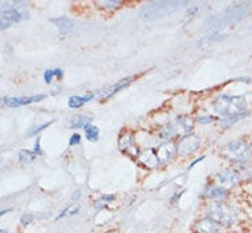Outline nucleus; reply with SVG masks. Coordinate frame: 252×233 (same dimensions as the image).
<instances>
[{
	"mask_svg": "<svg viewBox=\"0 0 252 233\" xmlns=\"http://www.w3.org/2000/svg\"><path fill=\"white\" fill-rule=\"evenodd\" d=\"M247 98L244 96H230L219 94L212 101L214 112L220 116V119H230L237 116H248L247 113Z\"/></svg>",
	"mask_w": 252,
	"mask_h": 233,
	"instance_id": "obj_1",
	"label": "nucleus"
},
{
	"mask_svg": "<svg viewBox=\"0 0 252 233\" xmlns=\"http://www.w3.org/2000/svg\"><path fill=\"white\" fill-rule=\"evenodd\" d=\"M205 217L218 222L225 229L236 227L240 221L239 207L226 201H211L205 208Z\"/></svg>",
	"mask_w": 252,
	"mask_h": 233,
	"instance_id": "obj_2",
	"label": "nucleus"
},
{
	"mask_svg": "<svg viewBox=\"0 0 252 233\" xmlns=\"http://www.w3.org/2000/svg\"><path fill=\"white\" fill-rule=\"evenodd\" d=\"M250 3H237L234 6L229 7L227 10L222 13L212 15L208 20L205 21V28H208L210 31L218 32L219 28H223L226 25H230L234 22H240L244 20L247 14L250 13Z\"/></svg>",
	"mask_w": 252,
	"mask_h": 233,
	"instance_id": "obj_3",
	"label": "nucleus"
},
{
	"mask_svg": "<svg viewBox=\"0 0 252 233\" xmlns=\"http://www.w3.org/2000/svg\"><path fill=\"white\" fill-rule=\"evenodd\" d=\"M220 156L236 167L250 165L252 162V146L246 139H234L222 146Z\"/></svg>",
	"mask_w": 252,
	"mask_h": 233,
	"instance_id": "obj_4",
	"label": "nucleus"
},
{
	"mask_svg": "<svg viewBox=\"0 0 252 233\" xmlns=\"http://www.w3.org/2000/svg\"><path fill=\"white\" fill-rule=\"evenodd\" d=\"M186 4V1L178 0H158V1H149L139 10V18L142 21H155L164 18L170 14L175 13L181 6Z\"/></svg>",
	"mask_w": 252,
	"mask_h": 233,
	"instance_id": "obj_5",
	"label": "nucleus"
},
{
	"mask_svg": "<svg viewBox=\"0 0 252 233\" xmlns=\"http://www.w3.org/2000/svg\"><path fill=\"white\" fill-rule=\"evenodd\" d=\"M193 124H194V120L190 116L177 117L174 122H171L164 129H161L160 138H163L164 142H168L172 137H177V135L185 137L193 129Z\"/></svg>",
	"mask_w": 252,
	"mask_h": 233,
	"instance_id": "obj_6",
	"label": "nucleus"
},
{
	"mask_svg": "<svg viewBox=\"0 0 252 233\" xmlns=\"http://www.w3.org/2000/svg\"><path fill=\"white\" fill-rule=\"evenodd\" d=\"M200 145H201V139H200L198 135L188 134V135H185L178 141L177 153L182 158H188V156H190V155L198 151Z\"/></svg>",
	"mask_w": 252,
	"mask_h": 233,
	"instance_id": "obj_7",
	"label": "nucleus"
},
{
	"mask_svg": "<svg viewBox=\"0 0 252 233\" xmlns=\"http://www.w3.org/2000/svg\"><path fill=\"white\" fill-rule=\"evenodd\" d=\"M215 179L218 181V184L220 186H223L226 189H233L236 186H239L243 179H241V175L237 168H225L222 171H219L217 175H215Z\"/></svg>",
	"mask_w": 252,
	"mask_h": 233,
	"instance_id": "obj_8",
	"label": "nucleus"
},
{
	"mask_svg": "<svg viewBox=\"0 0 252 233\" xmlns=\"http://www.w3.org/2000/svg\"><path fill=\"white\" fill-rule=\"evenodd\" d=\"M28 13L25 10H20L18 7H11V8H6L1 11V24L0 28L1 31L8 29L15 22H21L22 20H27Z\"/></svg>",
	"mask_w": 252,
	"mask_h": 233,
	"instance_id": "obj_9",
	"label": "nucleus"
},
{
	"mask_svg": "<svg viewBox=\"0 0 252 233\" xmlns=\"http://www.w3.org/2000/svg\"><path fill=\"white\" fill-rule=\"evenodd\" d=\"M119 149L126 155H128L129 158L138 159L139 155H141V151H139V148L136 145L135 135L132 133H124L123 135L120 137V139H119Z\"/></svg>",
	"mask_w": 252,
	"mask_h": 233,
	"instance_id": "obj_10",
	"label": "nucleus"
},
{
	"mask_svg": "<svg viewBox=\"0 0 252 233\" xmlns=\"http://www.w3.org/2000/svg\"><path fill=\"white\" fill-rule=\"evenodd\" d=\"M191 231L193 233H223L225 228L220 227L218 222L212 221L208 217H203V218H198L193 224Z\"/></svg>",
	"mask_w": 252,
	"mask_h": 233,
	"instance_id": "obj_11",
	"label": "nucleus"
},
{
	"mask_svg": "<svg viewBox=\"0 0 252 233\" xmlns=\"http://www.w3.org/2000/svg\"><path fill=\"white\" fill-rule=\"evenodd\" d=\"M46 98V94H39V96H27V97H3L1 102L8 108H20L25 106L29 103L39 102L41 100Z\"/></svg>",
	"mask_w": 252,
	"mask_h": 233,
	"instance_id": "obj_12",
	"label": "nucleus"
},
{
	"mask_svg": "<svg viewBox=\"0 0 252 233\" xmlns=\"http://www.w3.org/2000/svg\"><path fill=\"white\" fill-rule=\"evenodd\" d=\"M132 80H134V77H132V76H128V77H126V79H122L120 82L112 84L109 87L98 90L94 94H95V97L98 100H106V98H110V97H113L115 94H117L119 91H122V90H124L126 87H128Z\"/></svg>",
	"mask_w": 252,
	"mask_h": 233,
	"instance_id": "obj_13",
	"label": "nucleus"
},
{
	"mask_svg": "<svg viewBox=\"0 0 252 233\" xmlns=\"http://www.w3.org/2000/svg\"><path fill=\"white\" fill-rule=\"evenodd\" d=\"M201 196L211 201H226L230 196V191L220 185H208L205 186Z\"/></svg>",
	"mask_w": 252,
	"mask_h": 233,
	"instance_id": "obj_14",
	"label": "nucleus"
},
{
	"mask_svg": "<svg viewBox=\"0 0 252 233\" xmlns=\"http://www.w3.org/2000/svg\"><path fill=\"white\" fill-rule=\"evenodd\" d=\"M177 152V146L172 144V142H163V144H160L157 146L156 153H157V158H158V163L160 165H165V163H168L172 156H174V153Z\"/></svg>",
	"mask_w": 252,
	"mask_h": 233,
	"instance_id": "obj_15",
	"label": "nucleus"
},
{
	"mask_svg": "<svg viewBox=\"0 0 252 233\" xmlns=\"http://www.w3.org/2000/svg\"><path fill=\"white\" fill-rule=\"evenodd\" d=\"M138 162L139 165H142L145 168H155L157 166L160 165L158 163V158H157L156 149H152V148H148L143 152H141L139 158H138Z\"/></svg>",
	"mask_w": 252,
	"mask_h": 233,
	"instance_id": "obj_16",
	"label": "nucleus"
},
{
	"mask_svg": "<svg viewBox=\"0 0 252 233\" xmlns=\"http://www.w3.org/2000/svg\"><path fill=\"white\" fill-rule=\"evenodd\" d=\"M51 24H54L57 29L61 32V33H68L70 32L73 27H75V21L70 20L68 17H60V18H53Z\"/></svg>",
	"mask_w": 252,
	"mask_h": 233,
	"instance_id": "obj_17",
	"label": "nucleus"
},
{
	"mask_svg": "<svg viewBox=\"0 0 252 233\" xmlns=\"http://www.w3.org/2000/svg\"><path fill=\"white\" fill-rule=\"evenodd\" d=\"M93 98H95V94H86V96H72L68 100V105L69 108L72 109H79L82 108L83 105H86L87 102H90Z\"/></svg>",
	"mask_w": 252,
	"mask_h": 233,
	"instance_id": "obj_18",
	"label": "nucleus"
},
{
	"mask_svg": "<svg viewBox=\"0 0 252 233\" xmlns=\"http://www.w3.org/2000/svg\"><path fill=\"white\" fill-rule=\"evenodd\" d=\"M93 117L89 116H73L69 122V129H86L91 124Z\"/></svg>",
	"mask_w": 252,
	"mask_h": 233,
	"instance_id": "obj_19",
	"label": "nucleus"
},
{
	"mask_svg": "<svg viewBox=\"0 0 252 233\" xmlns=\"http://www.w3.org/2000/svg\"><path fill=\"white\" fill-rule=\"evenodd\" d=\"M84 135L89 139L90 142H96L99 139V129L96 126L89 124L86 129H84Z\"/></svg>",
	"mask_w": 252,
	"mask_h": 233,
	"instance_id": "obj_20",
	"label": "nucleus"
},
{
	"mask_svg": "<svg viewBox=\"0 0 252 233\" xmlns=\"http://www.w3.org/2000/svg\"><path fill=\"white\" fill-rule=\"evenodd\" d=\"M239 170L240 175H241V179L243 181H252V165H246V166H240V167H236Z\"/></svg>",
	"mask_w": 252,
	"mask_h": 233,
	"instance_id": "obj_21",
	"label": "nucleus"
},
{
	"mask_svg": "<svg viewBox=\"0 0 252 233\" xmlns=\"http://www.w3.org/2000/svg\"><path fill=\"white\" fill-rule=\"evenodd\" d=\"M54 123L53 120L51 122H46V123H41L39 124V126H34V127H32V129H29L27 133V135L28 137H36L39 133H41V131L44 130V129H47V127H50L51 124Z\"/></svg>",
	"mask_w": 252,
	"mask_h": 233,
	"instance_id": "obj_22",
	"label": "nucleus"
},
{
	"mask_svg": "<svg viewBox=\"0 0 252 233\" xmlns=\"http://www.w3.org/2000/svg\"><path fill=\"white\" fill-rule=\"evenodd\" d=\"M18 159H20L22 163H32L34 159H36V155H34L33 152L22 149V151H20V153H18Z\"/></svg>",
	"mask_w": 252,
	"mask_h": 233,
	"instance_id": "obj_23",
	"label": "nucleus"
},
{
	"mask_svg": "<svg viewBox=\"0 0 252 233\" xmlns=\"http://www.w3.org/2000/svg\"><path fill=\"white\" fill-rule=\"evenodd\" d=\"M96 4L102 8H119L120 6H123V1L122 0H103V1H96Z\"/></svg>",
	"mask_w": 252,
	"mask_h": 233,
	"instance_id": "obj_24",
	"label": "nucleus"
},
{
	"mask_svg": "<svg viewBox=\"0 0 252 233\" xmlns=\"http://www.w3.org/2000/svg\"><path fill=\"white\" fill-rule=\"evenodd\" d=\"M34 217L32 214H22L20 217V225L21 227L27 228L28 225H31L32 222H33Z\"/></svg>",
	"mask_w": 252,
	"mask_h": 233,
	"instance_id": "obj_25",
	"label": "nucleus"
},
{
	"mask_svg": "<svg viewBox=\"0 0 252 233\" xmlns=\"http://www.w3.org/2000/svg\"><path fill=\"white\" fill-rule=\"evenodd\" d=\"M226 36L225 34L219 33V32H214V33L208 34V36H205L204 39H201V41L200 43H203V41L205 40H210V41H218V40H223Z\"/></svg>",
	"mask_w": 252,
	"mask_h": 233,
	"instance_id": "obj_26",
	"label": "nucleus"
},
{
	"mask_svg": "<svg viewBox=\"0 0 252 233\" xmlns=\"http://www.w3.org/2000/svg\"><path fill=\"white\" fill-rule=\"evenodd\" d=\"M215 120H218V117L210 116V115H198L197 116V122L200 124H210Z\"/></svg>",
	"mask_w": 252,
	"mask_h": 233,
	"instance_id": "obj_27",
	"label": "nucleus"
},
{
	"mask_svg": "<svg viewBox=\"0 0 252 233\" xmlns=\"http://www.w3.org/2000/svg\"><path fill=\"white\" fill-rule=\"evenodd\" d=\"M54 69H47L46 72H44V76H43V79H44V82L47 83V84H51L53 82V77H54Z\"/></svg>",
	"mask_w": 252,
	"mask_h": 233,
	"instance_id": "obj_28",
	"label": "nucleus"
},
{
	"mask_svg": "<svg viewBox=\"0 0 252 233\" xmlns=\"http://www.w3.org/2000/svg\"><path fill=\"white\" fill-rule=\"evenodd\" d=\"M80 142H82V135L80 134H73V135H70V138H69V145L70 146L79 145Z\"/></svg>",
	"mask_w": 252,
	"mask_h": 233,
	"instance_id": "obj_29",
	"label": "nucleus"
},
{
	"mask_svg": "<svg viewBox=\"0 0 252 233\" xmlns=\"http://www.w3.org/2000/svg\"><path fill=\"white\" fill-rule=\"evenodd\" d=\"M33 153L36 155V156H40V155H43V151H41V146H40V138L39 137H37L36 142H34Z\"/></svg>",
	"mask_w": 252,
	"mask_h": 233,
	"instance_id": "obj_30",
	"label": "nucleus"
},
{
	"mask_svg": "<svg viewBox=\"0 0 252 233\" xmlns=\"http://www.w3.org/2000/svg\"><path fill=\"white\" fill-rule=\"evenodd\" d=\"M69 210H70V206L65 207L63 210H62L61 213L58 214L57 217H55V221H60L62 220V218H65V217H69Z\"/></svg>",
	"mask_w": 252,
	"mask_h": 233,
	"instance_id": "obj_31",
	"label": "nucleus"
},
{
	"mask_svg": "<svg viewBox=\"0 0 252 233\" xmlns=\"http://www.w3.org/2000/svg\"><path fill=\"white\" fill-rule=\"evenodd\" d=\"M115 199H116V196H115V195H102V196L99 198V200L103 201L105 204H108V203H110V201H113Z\"/></svg>",
	"mask_w": 252,
	"mask_h": 233,
	"instance_id": "obj_32",
	"label": "nucleus"
},
{
	"mask_svg": "<svg viewBox=\"0 0 252 233\" xmlns=\"http://www.w3.org/2000/svg\"><path fill=\"white\" fill-rule=\"evenodd\" d=\"M184 193H185V191H182V192L175 193V196H174V198H171V203H172V204H177L178 200L182 198V195H184Z\"/></svg>",
	"mask_w": 252,
	"mask_h": 233,
	"instance_id": "obj_33",
	"label": "nucleus"
},
{
	"mask_svg": "<svg viewBox=\"0 0 252 233\" xmlns=\"http://www.w3.org/2000/svg\"><path fill=\"white\" fill-rule=\"evenodd\" d=\"M204 159H205V156H200V158L196 159V160H194V162H193V163H190V165H189V167H188V170H191V168H193V167H194V166L198 165V163H200V162H203V160H204Z\"/></svg>",
	"mask_w": 252,
	"mask_h": 233,
	"instance_id": "obj_34",
	"label": "nucleus"
},
{
	"mask_svg": "<svg viewBox=\"0 0 252 233\" xmlns=\"http://www.w3.org/2000/svg\"><path fill=\"white\" fill-rule=\"evenodd\" d=\"M197 10H198V7L197 6H193V8H191V7H189V8H188V14H189V15H193V14H196L197 13Z\"/></svg>",
	"mask_w": 252,
	"mask_h": 233,
	"instance_id": "obj_35",
	"label": "nucleus"
},
{
	"mask_svg": "<svg viewBox=\"0 0 252 233\" xmlns=\"http://www.w3.org/2000/svg\"><path fill=\"white\" fill-rule=\"evenodd\" d=\"M62 73H63V72H62V69H60V68L54 69V75H55V77H58V79H61V77H62Z\"/></svg>",
	"mask_w": 252,
	"mask_h": 233,
	"instance_id": "obj_36",
	"label": "nucleus"
},
{
	"mask_svg": "<svg viewBox=\"0 0 252 233\" xmlns=\"http://www.w3.org/2000/svg\"><path fill=\"white\" fill-rule=\"evenodd\" d=\"M237 80H239V82H246V83L252 82L251 77H240V79H237Z\"/></svg>",
	"mask_w": 252,
	"mask_h": 233,
	"instance_id": "obj_37",
	"label": "nucleus"
},
{
	"mask_svg": "<svg viewBox=\"0 0 252 233\" xmlns=\"http://www.w3.org/2000/svg\"><path fill=\"white\" fill-rule=\"evenodd\" d=\"M80 191H76L75 193H73V198H72V200H77L79 199V198H80Z\"/></svg>",
	"mask_w": 252,
	"mask_h": 233,
	"instance_id": "obj_38",
	"label": "nucleus"
},
{
	"mask_svg": "<svg viewBox=\"0 0 252 233\" xmlns=\"http://www.w3.org/2000/svg\"><path fill=\"white\" fill-rule=\"evenodd\" d=\"M8 213H10V210H1V213L0 214H1V215H6V214Z\"/></svg>",
	"mask_w": 252,
	"mask_h": 233,
	"instance_id": "obj_39",
	"label": "nucleus"
},
{
	"mask_svg": "<svg viewBox=\"0 0 252 233\" xmlns=\"http://www.w3.org/2000/svg\"><path fill=\"white\" fill-rule=\"evenodd\" d=\"M0 233H10V232H8V231H6V229H1V231H0Z\"/></svg>",
	"mask_w": 252,
	"mask_h": 233,
	"instance_id": "obj_40",
	"label": "nucleus"
},
{
	"mask_svg": "<svg viewBox=\"0 0 252 233\" xmlns=\"http://www.w3.org/2000/svg\"><path fill=\"white\" fill-rule=\"evenodd\" d=\"M251 29H252V27H251Z\"/></svg>",
	"mask_w": 252,
	"mask_h": 233,
	"instance_id": "obj_41",
	"label": "nucleus"
}]
</instances>
